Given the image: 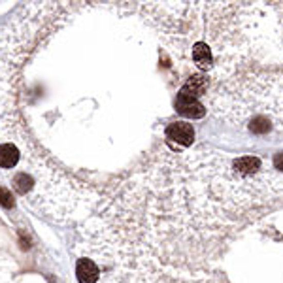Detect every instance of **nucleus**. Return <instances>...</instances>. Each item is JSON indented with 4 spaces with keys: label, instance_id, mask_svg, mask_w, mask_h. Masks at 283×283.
I'll list each match as a JSON object with an SVG mask.
<instances>
[{
    "label": "nucleus",
    "instance_id": "nucleus-4",
    "mask_svg": "<svg viewBox=\"0 0 283 283\" xmlns=\"http://www.w3.org/2000/svg\"><path fill=\"white\" fill-rule=\"evenodd\" d=\"M76 276L80 283H99L100 266L91 257H81L76 265Z\"/></svg>",
    "mask_w": 283,
    "mask_h": 283
},
{
    "label": "nucleus",
    "instance_id": "nucleus-7",
    "mask_svg": "<svg viewBox=\"0 0 283 283\" xmlns=\"http://www.w3.org/2000/svg\"><path fill=\"white\" fill-rule=\"evenodd\" d=\"M251 130L253 133H268L270 130V121L266 117H255L251 123Z\"/></svg>",
    "mask_w": 283,
    "mask_h": 283
},
{
    "label": "nucleus",
    "instance_id": "nucleus-2",
    "mask_svg": "<svg viewBox=\"0 0 283 283\" xmlns=\"http://www.w3.org/2000/svg\"><path fill=\"white\" fill-rule=\"evenodd\" d=\"M176 110H178V114L191 117V119H200V117L206 116V108L198 102V99H193L183 92H179L178 99H176Z\"/></svg>",
    "mask_w": 283,
    "mask_h": 283
},
{
    "label": "nucleus",
    "instance_id": "nucleus-9",
    "mask_svg": "<svg viewBox=\"0 0 283 283\" xmlns=\"http://www.w3.org/2000/svg\"><path fill=\"white\" fill-rule=\"evenodd\" d=\"M274 164H276L277 170H283V153H277L276 159H274Z\"/></svg>",
    "mask_w": 283,
    "mask_h": 283
},
{
    "label": "nucleus",
    "instance_id": "nucleus-1",
    "mask_svg": "<svg viewBox=\"0 0 283 283\" xmlns=\"http://www.w3.org/2000/svg\"><path fill=\"white\" fill-rule=\"evenodd\" d=\"M21 162V147L12 140L0 142V168L2 170H13Z\"/></svg>",
    "mask_w": 283,
    "mask_h": 283
},
{
    "label": "nucleus",
    "instance_id": "nucleus-8",
    "mask_svg": "<svg viewBox=\"0 0 283 283\" xmlns=\"http://www.w3.org/2000/svg\"><path fill=\"white\" fill-rule=\"evenodd\" d=\"M0 204H2V206H6V208L13 206L12 191H8L6 187H0Z\"/></svg>",
    "mask_w": 283,
    "mask_h": 283
},
{
    "label": "nucleus",
    "instance_id": "nucleus-6",
    "mask_svg": "<svg viewBox=\"0 0 283 283\" xmlns=\"http://www.w3.org/2000/svg\"><path fill=\"white\" fill-rule=\"evenodd\" d=\"M179 92L189 95V97H193V99H198V97H202V95L208 92V80L200 74L191 76L189 80L185 81V85L181 87V91Z\"/></svg>",
    "mask_w": 283,
    "mask_h": 283
},
{
    "label": "nucleus",
    "instance_id": "nucleus-5",
    "mask_svg": "<svg viewBox=\"0 0 283 283\" xmlns=\"http://www.w3.org/2000/svg\"><path fill=\"white\" fill-rule=\"evenodd\" d=\"M193 63L197 64L200 70H212L214 66V55H212V47L208 42H197L191 49Z\"/></svg>",
    "mask_w": 283,
    "mask_h": 283
},
{
    "label": "nucleus",
    "instance_id": "nucleus-3",
    "mask_svg": "<svg viewBox=\"0 0 283 283\" xmlns=\"http://www.w3.org/2000/svg\"><path fill=\"white\" fill-rule=\"evenodd\" d=\"M164 134H166V138L170 140V142H176V144L179 145H191L193 140H195V128H193L189 123H183V121L168 125Z\"/></svg>",
    "mask_w": 283,
    "mask_h": 283
}]
</instances>
